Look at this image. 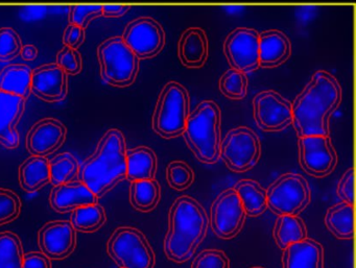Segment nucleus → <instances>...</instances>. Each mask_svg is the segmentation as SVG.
Instances as JSON below:
<instances>
[{"instance_id":"nucleus-15","label":"nucleus","mask_w":356,"mask_h":268,"mask_svg":"<svg viewBox=\"0 0 356 268\" xmlns=\"http://www.w3.org/2000/svg\"><path fill=\"white\" fill-rule=\"evenodd\" d=\"M38 244L49 259H65L76 249V231L66 220L47 222L39 231Z\"/></svg>"},{"instance_id":"nucleus-12","label":"nucleus","mask_w":356,"mask_h":268,"mask_svg":"<svg viewBox=\"0 0 356 268\" xmlns=\"http://www.w3.org/2000/svg\"><path fill=\"white\" fill-rule=\"evenodd\" d=\"M224 51L232 69L245 74L259 67V34L255 30L233 31L225 41Z\"/></svg>"},{"instance_id":"nucleus-45","label":"nucleus","mask_w":356,"mask_h":268,"mask_svg":"<svg viewBox=\"0 0 356 268\" xmlns=\"http://www.w3.org/2000/svg\"><path fill=\"white\" fill-rule=\"evenodd\" d=\"M251 268H264V267H261V266H255V267H251Z\"/></svg>"},{"instance_id":"nucleus-10","label":"nucleus","mask_w":356,"mask_h":268,"mask_svg":"<svg viewBox=\"0 0 356 268\" xmlns=\"http://www.w3.org/2000/svg\"><path fill=\"white\" fill-rule=\"evenodd\" d=\"M245 212L234 189L220 193L211 206L210 224L216 236L231 239L236 236L245 224Z\"/></svg>"},{"instance_id":"nucleus-43","label":"nucleus","mask_w":356,"mask_h":268,"mask_svg":"<svg viewBox=\"0 0 356 268\" xmlns=\"http://www.w3.org/2000/svg\"><path fill=\"white\" fill-rule=\"evenodd\" d=\"M130 9V6L104 5L103 16L107 18H120L124 16Z\"/></svg>"},{"instance_id":"nucleus-29","label":"nucleus","mask_w":356,"mask_h":268,"mask_svg":"<svg viewBox=\"0 0 356 268\" xmlns=\"http://www.w3.org/2000/svg\"><path fill=\"white\" fill-rule=\"evenodd\" d=\"M161 196L159 183L154 180L136 181L130 187V201L134 209L149 212L157 207Z\"/></svg>"},{"instance_id":"nucleus-21","label":"nucleus","mask_w":356,"mask_h":268,"mask_svg":"<svg viewBox=\"0 0 356 268\" xmlns=\"http://www.w3.org/2000/svg\"><path fill=\"white\" fill-rule=\"evenodd\" d=\"M208 39L202 28H191L181 36L178 45L181 63L188 68H200L207 61Z\"/></svg>"},{"instance_id":"nucleus-18","label":"nucleus","mask_w":356,"mask_h":268,"mask_svg":"<svg viewBox=\"0 0 356 268\" xmlns=\"http://www.w3.org/2000/svg\"><path fill=\"white\" fill-rule=\"evenodd\" d=\"M26 99L0 91V144L13 149L19 145V124L26 107Z\"/></svg>"},{"instance_id":"nucleus-16","label":"nucleus","mask_w":356,"mask_h":268,"mask_svg":"<svg viewBox=\"0 0 356 268\" xmlns=\"http://www.w3.org/2000/svg\"><path fill=\"white\" fill-rule=\"evenodd\" d=\"M65 126L55 118H43L35 124L26 136V149L35 157L47 158L65 142Z\"/></svg>"},{"instance_id":"nucleus-3","label":"nucleus","mask_w":356,"mask_h":268,"mask_svg":"<svg viewBox=\"0 0 356 268\" xmlns=\"http://www.w3.org/2000/svg\"><path fill=\"white\" fill-rule=\"evenodd\" d=\"M208 217L201 203L189 196L175 201L168 213L164 253L170 261L184 263L197 251L207 234Z\"/></svg>"},{"instance_id":"nucleus-31","label":"nucleus","mask_w":356,"mask_h":268,"mask_svg":"<svg viewBox=\"0 0 356 268\" xmlns=\"http://www.w3.org/2000/svg\"><path fill=\"white\" fill-rule=\"evenodd\" d=\"M24 246L18 235L13 232L0 233V268H22Z\"/></svg>"},{"instance_id":"nucleus-2","label":"nucleus","mask_w":356,"mask_h":268,"mask_svg":"<svg viewBox=\"0 0 356 268\" xmlns=\"http://www.w3.org/2000/svg\"><path fill=\"white\" fill-rule=\"evenodd\" d=\"M127 147L124 134L116 128L108 131L95 153L79 168V182L97 199L127 178Z\"/></svg>"},{"instance_id":"nucleus-35","label":"nucleus","mask_w":356,"mask_h":268,"mask_svg":"<svg viewBox=\"0 0 356 268\" xmlns=\"http://www.w3.org/2000/svg\"><path fill=\"white\" fill-rule=\"evenodd\" d=\"M22 211L19 196L9 189L0 188V226L14 221Z\"/></svg>"},{"instance_id":"nucleus-22","label":"nucleus","mask_w":356,"mask_h":268,"mask_svg":"<svg viewBox=\"0 0 356 268\" xmlns=\"http://www.w3.org/2000/svg\"><path fill=\"white\" fill-rule=\"evenodd\" d=\"M291 53L289 39L279 31L259 34V66L274 68L284 63Z\"/></svg>"},{"instance_id":"nucleus-24","label":"nucleus","mask_w":356,"mask_h":268,"mask_svg":"<svg viewBox=\"0 0 356 268\" xmlns=\"http://www.w3.org/2000/svg\"><path fill=\"white\" fill-rule=\"evenodd\" d=\"M49 182V160L47 158L32 156L20 166V186L26 192H36Z\"/></svg>"},{"instance_id":"nucleus-32","label":"nucleus","mask_w":356,"mask_h":268,"mask_svg":"<svg viewBox=\"0 0 356 268\" xmlns=\"http://www.w3.org/2000/svg\"><path fill=\"white\" fill-rule=\"evenodd\" d=\"M78 160L70 153H61L49 161V176L51 185L60 186L74 182L79 174Z\"/></svg>"},{"instance_id":"nucleus-20","label":"nucleus","mask_w":356,"mask_h":268,"mask_svg":"<svg viewBox=\"0 0 356 268\" xmlns=\"http://www.w3.org/2000/svg\"><path fill=\"white\" fill-rule=\"evenodd\" d=\"M283 251V268H324V249L314 239L293 243Z\"/></svg>"},{"instance_id":"nucleus-33","label":"nucleus","mask_w":356,"mask_h":268,"mask_svg":"<svg viewBox=\"0 0 356 268\" xmlns=\"http://www.w3.org/2000/svg\"><path fill=\"white\" fill-rule=\"evenodd\" d=\"M220 90L228 99H245L248 92L247 76L235 69L228 70L220 78Z\"/></svg>"},{"instance_id":"nucleus-36","label":"nucleus","mask_w":356,"mask_h":268,"mask_svg":"<svg viewBox=\"0 0 356 268\" xmlns=\"http://www.w3.org/2000/svg\"><path fill=\"white\" fill-rule=\"evenodd\" d=\"M22 49V39L13 28H0V61L8 62L15 59L20 55Z\"/></svg>"},{"instance_id":"nucleus-37","label":"nucleus","mask_w":356,"mask_h":268,"mask_svg":"<svg viewBox=\"0 0 356 268\" xmlns=\"http://www.w3.org/2000/svg\"><path fill=\"white\" fill-rule=\"evenodd\" d=\"M70 24L86 28L93 19L103 16L102 5H76L70 8Z\"/></svg>"},{"instance_id":"nucleus-42","label":"nucleus","mask_w":356,"mask_h":268,"mask_svg":"<svg viewBox=\"0 0 356 268\" xmlns=\"http://www.w3.org/2000/svg\"><path fill=\"white\" fill-rule=\"evenodd\" d=\"M22 268H53L51 260L41 251H31L24 257Z\"/></svg>"},{"instance_id":"nucleus-5","label":"nucleus","mask_w":356,"mask_h":268,"mask_svg":"<svg viewBox=\"0 0 356 268\" xmlns=\"http://www.w3.org/2000/svg\"><path fill=\"white\" fill-rule=\"evenodd\" d=\"M189 117V94L176 82H170L161 91L153 115V128L164 138H172L184 132Z\"/></svg>"},{"instance_id":"nucleus-40","label":"nucleus","mask_w":356,"mask_h":268,"mask_svg":"<svg viewBox=\"0 0 356 268\" xmlns=\"http://www.w3.org/2000/svg\"><path fill=\"white\" fill-rule=\"evenodd\" d=\"M337 195L343 203L354 205V169L350 168L343 174L337 186Z\"/></svg>"},{"instance_id":"nucleus-14","label":"nucleus","mask_w":356,"mask_h":268,"mask_svg":"<svg viewBox=\"0 0 356 268\" xmlns=\"http://www.w3.org/2000/svg\"><path fill=\"white\" fill-rule=\"evenodd\" d=\"M254 118L261 130L277 132L293 124L291 105L275 91L260 92L253 101Z\"/></svg>"},{"instance_id":"nucleus-13","label":"nucleus","mask_w":356,"mask_h":268,"mask_svg":"<svg viewBox=\"0 0 356 268\" xmlns=\"http://www.w3.org/2000/svg\"><path fill=\"white\" fill-rule=\"evenodd\" d=\"M299 156L302 168L316 178L328 176L337 166V153L329 137H299Z\"/></svg>"},{"instance_id":"nucleus-7","label":"nucleus","mask_w":356,"mask_h":268,"mask_svg":"<svg viewBox=\"0 0 356 268\" xmlns=\"http://www.w3.org/2000/svg\"><path fill=\"white\" fill-rule=\"evenodd\" d=\"M108 255L120 268H154L155 253L147 237L135 228L114 231L107 243Z\"/></svg>"},{"instance_id":"nucleus-8","label":"nucleus","mask_w":356,"mask_h":268,"mask_svg":"<svg viewBox=\"0 0 356 268\" xmlns=\"http://www.w3.org/2000/svg\"><path fill=\"white\" fill-rule=\"evenodd\" d=\"M309 201V186L299 174H283L266 190L268 208L278 216H298Z\"/></svg>"},{"instance_id":"nucleus-25","label":"nucleus","mask_w":356,"mask_h":268,"mask_svg":"<svg viewBox=\"0 0 356 268\" xmlns=\"http://www.w3.org/2000/svg\"><path fill=\"white\" fill-rule=\"evenodd\" d=\"M33 70L26 65H9L0 72V91L28 99Z\"/></svg>"},{"instance_id":"nucleus-19","label":"nucleus","mask_w":356,"mask_h":268,"mask_svg":"<svg viewBox=\"0 0 356 268\" xmlns=\"http://www.w3.org/2000/svg\"><path fill=\"white\" fill-rule=\"evenodd\" d=\"M97 197L81 182L56 186L49 195L51 207L58 213H67L84 206L97 203Z\"/></svg>"},{"instance_id":"nucleus-26","label":"nucleus","mask_w":356,"mask_h":268,"mask_svg":"<svg viewBox=\"0 0 356 268\" xmlns=\"http://www.w3.org/2000/svg\"><path fill=\"white\" fill-rule=\"evenodd\" d=\"M325 224L331 234L341 240L354 236V208L349 203H341L329 208L325 216Z\"/></svg>"},{"instance_id":"nucleus-11","label":"nucleus","mask_w":356,"mask_h":268,"mask_svg":"<svg viewBox=\"0 0 356 268\" xmlns=\"http://www.w3.org/2000/svg\"><path fill=\"white\" fill-rule=\"evenodd\" d=\"M122 38L139 60L149 59L163 49L165 33L153 18L140 17L127 26Z\"/></svg>"},{"instance_id":"nucleus-39","label":"nucleus","mask_w":356,"mask_h":268,"mask_svg":"<svg viewBox=\"0 0 356 268\" xmlns=\"http://www.w3.org/2000/svg\"><path fill=\"white\" fill-rule=\"evenodd\" d=\"M57 65L67 76H76L82 70V57L76 49L64 47L57 55Z\"/></svg>"},{"instance_id":"nucleus-28","label":"nucleus","mask_w":356,"mask_h":268,"mask_svg":"<svg viewBox=\"0 0 356 268\" xmlns=\"http://www.w3.org/2000/svg\"><path fill=\"white\" fill-rule=\"evenodd\" d=\"M273 235L277 245L285 249L289 245L307 238V228L299 216H279Z\"/></svg>"},{"instance_id":"nucleus-4","label":"nucleus","mask_w":356,"mask_h":268,"mask_svg":"<svg viewBox=\"0 0 356 268\" xmlns=\"http://www.w3.org/2000/svg\"><path fill=\"white\" fill-rule=\"evenodd\" d=\"M183 135L200 161L207 164L216 163L220 159L222 144L218 106L212 101L200 103L195 111L189 114Z\"/></svg>"},{"instance_id":"nucleus-23","label":"nucleus","mask_w":356,"mask_h":268,"mask_svg":"<svg viewBox=\"0 0 356 268\" xmlns=\"http://www.w3.org/2000/svg\"><path fill=\"white\" fill-rule=\"evenodd\" d=\"M127 178L131 182L154 180L157 172V157L149 147L127 151Z\"/></svg>"},{"instance_id":"nucleus-38","label":"nucleus","mask_w":356,"mask_h":268,"mask_svg":"<svg viewBox=\"0 0 356 268\" xmlns=\"http://www.w3.org/2000/svg\"><path fill=\"white\" fill-rule=\"evenodd\" d=\"M191 268H230V261L220 249H205L195 258Z\"/></svg>"},{"instance_id":"nucleus-6","label":"nucleus","mask_w":356,"mask_h":268,"mask_svg":"<svg viewBox=\"0 0 356 268\" xmlns=\"http://www.w3.org/2000/svg\"><path fill=\"white\" fill-rule=\"evenodd\" d=\"M101 76L107 84L115 87L130 86L139 70V59L127 47L122 37L104 41L97 49Z\"/></svg>"},{"instance_id":"nucleus-34","label":"nucleus","mask_w":356,"mask_h":268,"mask_svg":"<svg viewBox=\"0 0 356 268\" xmlns=\"http://www.w3.org/2000/svg\"><path fill=\"white\" fill-rule=\"evenodd\" d=\"M166 178L172 188L175 190L183 191L191 186L195 174L193 169L184 162L175 161L168 166Z\"/></svg>"},{"instance_id":"nucleus-1","label":"nucleus","mask_w":356,"mask_h":268,"mask_svg":"<svg viewBox=\"0 0 356 268\" xmlns=\"http://www.w3.org/2000/svg\"><path fill=\"white\" fill-rule=\"evenodd\" d=\"M341 101V88L334 76L318 72L291 106L293 124L299 137H328L331 114Z\"/></svg>"},{"instance_id":"nucleus-17","label":"nucleus","mask_w":356,"mask_h":268,"mask_svg":"<svg viewBox=\"0 0 356 268\" xmlns=\"http://www.w3.org/2000/svg\"><path fill=\"white\" fill-rule=\"evenodd\" d=\"M31 92L47 103H59L68 93V76L57 65L47 64L33 70Z\"/></svg>"},{"instance_id":"nucleus-41","label":"nucleus","mask_w":356,"mask_h":268,"mask_svg":"<svg viewBox=\"0 0 356 268\" xmlns=\"http://www.w3.org/2000/svg\"><path fill=\"white\" fill-rule=\"evenodd\" d=\"M86 32L84 28L74 24H68L64 31L63 43L66 47L78 51L79 47L84 43Z\"/></svg>"},{"instance_id":"nucleus-30","label":"nucleus","mask_w":356,"mask_h":268,"mask_svg":"<svg viewBox=\"0 0 356 268\" xmlns=\"http://www.w3.org/2000/svg\"><path fill=\"white\" fill-rule=\"evenodd\" d=\"M105 209L99 203L84 206L72 212L70 224L76 232L95 233L106 224Z\"/></svg>"},{"instance_id":"nucleus-44","label":"nucleus","mask_w":356,"mask_h":268,"mask_svg":"<svg viewBox=\"0 0 356 268\" xmlns=\"http://www.w3.org/2000/svg\"><path fill=\"white\" fill-rule=\"evenodd\" d=\"M22 58L26 61H34L38 57V49L35 45L26 44L22 47V51H20Z\"/></svg>"},{"instance_id":"nucleus-27","label":"nucleus","mask_w":356,"mask_h":268,"mask_svg":"<svg viewBox=\"0 0 356 268\" xmlns=\"http://www.w3.org/2000/svg\"><path fill=\"white\" fill-rule=\"evenodd\" d=\"M234 190L241 199L245 215L255 217L261 215L268 209L266 191L255 181H239Z\"/></svg>"},{"instance_id":"nucleus-9","label":"nucleus","mask_w":356,"mask_h":268,"mask_svg":"<svg viewBox=\"0 0 356 268\" xmlns=\"http://www.w3.org/2000/svg\"><path fill=\"white\" fill-rule=\"evenodd\" d=\"M260 142L257 135L250 128L241 126L230 131L220 144V157L235 172H245L253 168L260 158Z\"/></svg>"}]
</instances>
